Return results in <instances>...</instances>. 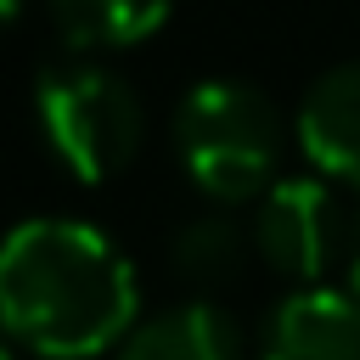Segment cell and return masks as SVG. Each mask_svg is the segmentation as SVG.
<instances>
[{
  "mask_svg": "<svg viewBox=\"0 0 360 360\" xmlns=\"http://www.w3.org/2000/svg\"><path fill=\"white\" fill-rule=\"evenodd\" d=\"M141 287L118 242L84 219H22L0 248V321L45 360H90L135 332Z\"/></svg>",
  "mask_w": 360,
  "mask_h": 360,
  "instance_id": "6da1fadb",
  "label": "cell"
},
{
  "mask_svg": "<svg viewBox=\"0 0 360 360\" xmlns=\"http://www.w3.org/2000/svg\"><path fill=\"white\" fill-rule=\"evenodd\" d=\"M281 146H287L281 112L248 79H202L174 107V152L191 186L219 208L259 202L276 180Z\"/></svg>",
  "mask_w": 360,
  "mask_h": 360,
  "instance_id": "7a4b0ae2",
  "label": "cell"
},
{
  "mask_svg": "<svg viewBox=\"0 0 360 360\" xmlns=\"http://www.w3.org/2000/svg\"><path fill=\"white\" fill-rule=\"evenodd\" d=\"M34 118H39V135L51 146V158L79 186H101L112 174H124L129 158L141 152V135H146L141 96L112 68L90 62L84 51L39 68Z\"/></svg>",
  "mask_w": 360,
  "mask_h": 360,
  "instance_id": "3957f363",
  "label": "cell"
},
{
  "mask_svg": "<svg viewBox=\"0 0 360 360\" xmlns=\"http://www.w3.org/2000/svg\"><path fill=\"white\" fill-rule=\"evenodd\" d=\"M343 225L349 214H338V197H332V180H276L264 197H259V214H253V248L259 259L287 276L292 287H321V276L338 264L343 253Z\"/></svg>",
  "mask_w": 360,
  "mask_h": 360,
  "instance_id": "277c9868",
  "label": "cell"
},
{
  "mask_svg": "<svg viewBox=\"0 0 360 360\" xmlns=\"http://www.w3.org/2000/svg\"><path fill=\"white\" fill-rule=\"evenodd\" d=\"M259 360H360V298L349 287H298L276 304Z\"/></svg>",
  "mask_w": 360,
  "mask_h": 360,
  "instance_id": "5b68a950",
  "label": "cell"
},
{
  "mask_svg": "<svg viewBox=\"0 0 360 360\" xmlns=\"http://www.w3.org/2000/svg\"><path fill=\"white\" fill-rule=\"evenodd\" d=\"M292 135L315 174L360 191V62H338L304 90Z\"/></svg>",
  "mask_w": 360,
  "mask_h": 360,
  "instance_id": "8992f818",
  "label": "cell"
},
{
  "mask_svg": "<svg viewBox=\"0 0 360 360\" xmlns=\"http://www.w3.org/2000/svg\"><path fill=\"white\" fill-rule=\"evenodd\" d=\"M236 354H242L236 321L208 298L158 309L152 321H135V332L118 343V360H236Z\"/></svg>",
  "mask_w": 360,
  "mask_h": 360,
  "instance_id": "52a82bcc",
  "label": "cell"
},
{
  "mask_svg": "<svg viewBox=\"0 0 360 360\" xmlns=\"http://www.w3.org/2000/svg\"><path fill=\"white\" fill-rule=\"evenodd\" d=\"M51 6V22L56 34L73 45V51H124V45H141L152 39L174 0H45Z\"/></svg>",
  "mask_w": 360,
  "mask_h": 360,
  "instance_id": "ba28073f",
  "label": "cell"
},
{
  "mask_svg": "<svg viewBox=\"0 0 360 360\" xmlns=\"http://www.w3.org/2000/svg\"><path fill=\"white\" fill-rule=\"evenodd\" d=\"M248 248H253V236L219 208V214H197V219H186V225L174 231L169 264H174L191 287H219V281H231V276L242 270Z\"/></svg>",
  "mask_w": 360,
  "mask_h": 360,
  "instance_id": "9c48e42d",
  "label": "cell"
},
{
  "mask_svg": "<svg viewBox=\"0 0 360 360\" xmlns=\"http://www.w3.org/2000/svg\"><path fill=\"white\" fill-rule=\"evenodd\" d=\"M338 270H343V287L360 298V208L349 214V225H343V253H338Z\"/></svg>",
  "mask_w": 360,
  "mask_h": 360,
  "instance_id": "30bf717a",
  "label": "cell"
}]
</instances>
